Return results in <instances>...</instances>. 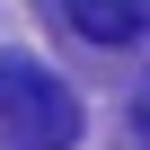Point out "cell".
I'll list each match as a JSON object with an SVG mask.
<instances>
[{"mask_svg":"<svg viewBox=\"0 0 150 150\" xmlns=\"http://www.w3.org/2000/svg\"><path fill=\"white\" fill-rule=\"evenodd\" d=\"M0 141L9 150H71L80 141V97L44 62H0Z\"/></svg>","mask_w":150,"mask_h":150,"instance_id":"1","label":"cell"},{"mask_svg":"<svg viewBox=\"0 0 150 150\" xmlns=\"http://www.w3.org/2000/svg\"><path fill=\"white\" fill-rule=\"evenodd\" d=\"M62 9H71V27L88 44H115V53L150 35V0H62Z\"/></svg>","mask_w":150,"mask_h":150,"instance_id":"2","label":"cell"},{"mask_svg":"<svg viewBox=\"0 0 150 150\" xmlns=\"http://www.w3.org/2000/svg\"><path fill=\"white\" fill-rule=\"evenodd\" d=\"M132 132L150 141V80H141V97H132Z\"/></svg>","mask_w":150,"mask_h":150,"instance_id":"3","label":"cell"}]
</instances>
